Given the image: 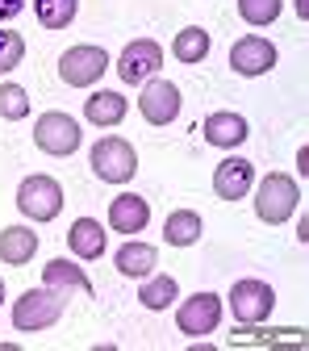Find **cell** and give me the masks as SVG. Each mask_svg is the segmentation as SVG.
Returning a JSON list of instances; mask_svg holds the SVG:
<instances>
[{"mask_svg":"<svg viewBox=\"0 0 309 351\" xmlns=\"http://www.w3.org/2000/svg\"><path fill=\"white\" fill-rule=\"evenodd\" d=\"M297 201H301L297 180H293V176L272 171V176H263V180H259V193H255V213H259V222L280 226V222H288V217L297 213Z\"/></svg>","mask_w":309,"mask_h":351,"instance_id":"obj_1","label":"cell"},{"mask_svg":"<svg viewBox=\"0 0 309 351\" xmlns=\"http://www.w3.org/2000/svg\"><path fill=\"white\" fill-rule=\"evenodd\" d=\"M59 318H63V297L51 293L47 285H42V289H29V293H21V297L13 301V330H21V335L47 330V326H55Z\"/></svg>","mask_w":309,"mask_h":351,"instance_id":"obj_2","label":"cell"},{"mask_svg":"<svg viewBox=\"0 0 309 351\" xmlns=\"http://www.w3.org/2000/svg\"><path fill=\"white\" fill-rule=\"evenodd\" d=\"M17 209L29 222H55L63 213V184L55 176H25L17 189Z\"/></svg>","mask_w":309,"mask_h":351,"instance_id":"obj_3","label":"cell"},{"mask_svg":"<svg viewBox=\"0 0 309 351\" xmlns=\"http://www.w3.org/2000/svg\"><path fill=\"white\" fill-rule=\"evenodd\" d=\"M79 121L71 117V113H59V109H51V113H42L38 121H34V143H38V151H47V155H55V159H67V155H75L79 151Z\"/></svg>","mask_w":309,"mask_h":351,"instance_id":"obj_4","label":"cell"},{"mask_svg":"<svg viewBox=\"0 0 309 351\" xmlns=\"http://www.w3.org/2000/svg\"><path fill=\"white\" fill-rule=\"evenodd\" d=\"M88 159H92V171L101 176L105 184H129V180H134V171H138V155H134V147H129L125 138H117V134L101 138Z\"/></svg>","mask_w":309,"mask_h":351,"instance_id":"obj_5","label":"cell"},{"mask_svg":"<svg viewBox=\"0 0 309 351\" xmlns=\"http://www.w3.org/2000/svg\"><path fill=\"white\" fill-rule=\"evenodd\" d=\"M272 310H276V289L268 280H238L230 289V314L238 318V326L268 322Z\"/></svg>","mask_w":309,"mask_h":351,"instance_id":"obj_6","label":"cell"},{"mask_svg":"<svg viewBox=\"0 0 309 351\" xmlns=\"http://www.w3.org/2000/svg\"><path fill=\"white\" fill-rule=\"evenodd\" d=\"M163 67V47L155 38H134V42H125V51L117 55V75L121 84H134L143 88L147 80H155Z\"/></svg>","mask_w":309,"mask_h":351,"instance_id":"obj_7","label":"cell"},{"mask_svg":"<svg viewBox=\"0 0 309 351\" xmlns=\"http://www.w3.org/2000/svg\"><path fill=\"white\" fill-rule=\"evenodd\" d=\"M105 71H109V51L105 47H88V42L63 51V59H59V80L71 84V88H92Z\"/></svg>","mask_w":309,"mask_h":351,"instance_id":"obj_8","label":"cell"},{"mask_svg":"<svg viewBox=\"0 0 309 351\" xmlns=\"http://www.w3.org/2000/svg\"><path fill=\"white\" fill-rule=\"evenodd\" d=\"M217 322H222V297L217 293H193L180 305V314H175V326H180V335H188V339L213 335Z\"/></svg>","mask_w":309,"mask_h":351,"instance_id":"obj_9","label":"cell"},{"mask_svg":"<svg viewBox=\"0 0 309 351\" xmlns=\"http://www.w3.org/2000/svg\"><path fill=\"white\" fill-rule=\"evenodd\" d=\"M180 88L171 80H147L143 84V97H138V113L147 125H171L180 117Z\"/></svg>","mask_w":309,"mask_h":351,"instance_id":"obj_10","label":"cell"},{"mask_svg":"<svg viewBox=\"0 0 309 351\" xmlns=\"http://www.w3.org/2000/svg\"><path fill=\"white\" fill-rule=\"evenodd\" d=\"M230 67L238 75H263V71L276 67V47L268 38H259V34H247L230 47Z\"/></svg>","mask_w":309,"mask_h":351,"instance_id":"obj_11","label":"cell"},{"mask_svg":"<svg viewBox=\"0 0 309 351\" xmlns=\"http://www.w3.org/2000/svg\"><path fill=\"white\" fill-rule=\"evenodd\" d=\"M251 184H255V167L243 155L222 159V163H217V171H213V193L222 197V201H243L251 193Z\"/></svg>","mask_w":309,"mask_h":351,"instance_id":"obj_12","label":"cell"},{"mask_svg":"<svg viewBox=\"0 0 309 351\" xmlns=\"http://www.w3.org/2000/svg\"><path fill=\"white\" fill-rule=\"evenodd\" d=\"M147 222H151V205H147V197H138V193H121V197L109 201V226H113L117 234H143Z\"/></svg>","mask_w":309,"mask_h":351,"instance_id":"obj_13","label":"cell"},{"mask_svg":"<svg viewBox=\"0 0 309 351\" xmlns=\"http://www.w3.org/2000/svg\"><path fill=\"white\" fill-rule=\"evenodd\" d=\"M247 134H251V125H247V117H243V113L222 109V113H209V117H205V143H209V147L234 151V147H243V143H247Z\"/></svg>","mask_w":309,"mask_h":351,"instance_id":"obj_14","label":"cell"},{"mask_svg":"<svg viewBox=\"0 0 309 351\" xmlns=\"http://www.w3.org/2000/svg\"><path fill=\"white\" fill-rule=\"evenodd\" d=\"M42 285H47L51 293H84V297H92V280L84 276V268L79 263H71V259H51L47 268H42Z\"/></svg>","mask_w":309,"mask_h":351,"instance_id":"obj_15","label":"cell"},{"mask_svg":"<svg viewBox=\"0 0 309 351\" xmlns=\"http://www.w3.org/2000/svg\"><path fill=\"white\" fill-rule=\"evenodd\" d=\"M155 263H159V251H155L151 243H138V239L121 243L117 255H113V268H117L121 276H129V280L151 276V272H155Z\"/></svg>","mask_w":309,"mask_h":351,"instance_id":"obj_16","label":"cell"},{"mask_svg":"<svg viewBox=\"0 0 309 351\" xmlns=\"http://www.w3.org/2000/svg\"><path fill=\"white\" fill-rule=\"evenodd\" d=\"M67 247L75 259H101L105 255V226L97 222V217H75L71 230H67Z\"/></svg>","mask_w":309,"mask_h":351,"instance_id":"obj_17","label":"cell"},{"mask_svg":"<svg viewBox=\"0 0 309 351\" xmlns=\"http://www.w3.org/2000/svg\"><path fill=\"white\" fill-rule=\"evenodd\" d=\"M38 255V234L29 226H9L0 230V259L13 263V268H21V263H29Z\"/></svg>","mask_w":309,"mask_h":351,"instance_id":"obj_18","label":"cell"},{"mask_svg":"<svg viewBox=\"0 0 309 351\" xmlns=\"http://www.w3.org/2000/svg\"><path fill=\"white\" fill-rule=\"evenodd\" d=\"M125 97L121 93H92L84 101V117L92 121V125H101V130H109V125H117L121 117H125Z\"/></svg>","mask_w":309,"mask_h":351,"instance_id":"obj_19","label":"cell"},{"mask_svg":"<svg viewBox=\"0 0 309 351\" xmlns=\"http://www.w3.org/2000/svg\"><path fill=\"white\" fill-rule=\"evenodd\" d=\"M209 51H213V38H209V29H201V25L180 29V34H175V42H171V55L180 59V63H205Z\"/></svg>","mask_w":309,"mask_h":351,"instance_id":"obj_20","label":"cell"},{"mask_svg":"<svg viewBox=\"0 0 309 351\" xmlns=\"http://www.w3.org/2000/svg\"><path fill=\"white\" fill-rule=\"evenodd\" d=\"M201 213L197 209H175V213H167V226H163V239L171 243V247H193L197 239H201Z\"/></svg>","mask_w":309,"mask_h":351,"instance_id":"obj_21","label":"cell"},{"mask_svg":"<svg viewBox=\"0 0 309 351\" xmlns=\"http://www.w3.org/2000/svg\"><path fill=\"white\" fill-rule=\"evenodd\" d=\"M180 297V285H175V276H143V289H138V301L147 305V310H167V305Z\"/></svg>","mask_w":309,"mask_h":351,"instance_id":"obj_22","label":"cell"},{"mask_svg":"<svg viewBox=\"0 0 309 351\" xmlns=\"http://www.w3.org/2000/svg\"><path fill=\"white\" fill-rule=\"evenodd\" d=\"M34 13L47 29H67L79 13V0H34Z\"/></svg>","mask_w":309,"mask_h":351,"instance_id":"obj_23","label":"cell"},{"mask_svg":"<svg viewBox=\"0 0 309 351\" xmlns=\"http://www.w3.org/2000/svg\"><path fill=\"white\" fill-rule=\"evenodd\" d=\"M284 9V0H238V17L247 25H272Z\"/></svg>","mask_w":309,"mask_h":351,"instance_id":"obj_24","label":"cell"},{"mask_svg":"<svg viewBox=\"0 0 309 351\" xmlns=\"http://www.w3.org/2000/svg\"><path fill=\"white\" fill-rule=\"evenodd\" d=\"M0 117H9V121L29 117V97L21 84H0Z\"/></svg>","mask_w":309,"mask_h":351,"instance_id":"obj_25","label":"cell"},{"mask_svg":"<svg viewBox=\"0 0 309 351\" xmlns=\"http://www.w3.org/2000/svg\"><path fill=\"white\" fill-rule=\"evenodd\" d=\"M21 59H25V38L17 29H0V75L13 71Z\"/></svg>","mask_w":309,"mask_h":351,"instance_id":"obj_26","label":"cell"},{"mask_svg":"<svg viewBox=\"0 0 309 351\" xmlns=\"http://www.w3.org/2000/svg\"><path fill=\"white\" fill-rule=\"evenodd\" d=\"M25 9V0H0V21H13Z\"/></svg>","mask_w":309,"mask_h":351,"instance_id":"obj_27","label":"cell"},{"mask_svg":"<svg viewBox=\"0 0 309 351\" xmlns=\"http://www.w3.org/2000/svg\"><path fill=\"white\" fill-rule=\"evenodd\" d=\"M297 13H301V17H309V5H305V0H297Z\"/></svg>","mask_w":309,"mask_h":351,"instance_id":"obj_28","label":"cell"},{"mask_svg":"<svg viewBox=\"0 0 309 351\" xmlns=\"http://www.w3.org/2000/svg\"><path fill=\"white\" fill-rule=\"evenodd\" d=\"M0 305H5V280H0Z\"/></svg>","mask_w":309,"mask_h":351,"instance_id":"obj_29","label":"cell"}]
</instances>
